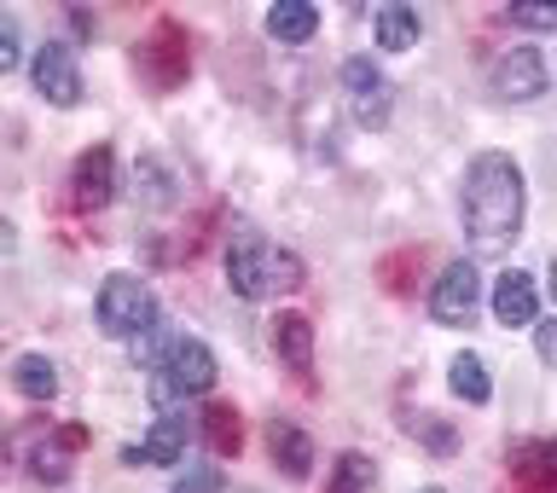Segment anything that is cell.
<instances>
[{"mask_svg":"<svg viewBox=\"0 0 557 493\" xmlns=\"http://www.w3.org/2000/svg\"><path fill=\"white\" fill-rule=\"evenodd\" d=\"M522 209H529V186L522 169L505 151H482L465 169V238L470 256H505L522 233Z\"/></svg>","mask_w":557,"mask_h":493,"instance_id":"obj_1","label":"cell"},{"mask_svg":"<svg viewBox=\"0 0 557 493\" xmlns=\"http://www.w3.org/2000/svg\"><path fill=\"white\" fill-rule=\"evenodd\" d=\"M302 279H308L302 256L278 250L268 238H244V244H233V256H226V285H233L244 303H273V296L296 291Z\"/></svg>","mask_w":557,"mask_h":493,"instance_id":"obj_2","label":"cell"},{"mask_svg":"<svg viewBox=\"0 0 557 493\" xmlns=\"http://www.w3.org/2000/svg\"><path fill=\"white\" fill-rule=\"evenodd\" d=\"M94 325L104 331V337H116V343H139V337H151L157 331V296L146 279H134V273H111L99 285L94 296Z\"/></svg>","mask_w":557,"mask_h":493,"instance_id":"obj_3","label":"cell"},{"mask_svg":"<svg viewBox=\"0 0 557 493\" xmlns=\"http://www.w3.org/2000/svg\"><path fill=\"white\" fill-rule=\"evenodd\" d=\"M215 378H221V366H215V355H209V343H198V337H174L169 355L151 366V390H157V400H163V412H174V400L209 395Z\"/></svg>","mask_w":557,"mask_h":493,"instance_id":"obj_4","label":"cell"},{"mask_svg":"<svg viewBox=\"0 0 557 493\" xmlns=\"http://www.w3.org/2000/svg\"><path fill=\"white\" fill-rule=\"evenodd\" d=\"M139 70H146V82L157 94H174V87L191 76V35L174 24V17H163V24L139 41Z\"/></svg>","mask_w":557,"mask_h":493,"instance_id":"obj_5","label":"cell"},{"mask_svg":"<svg viewBox=\"0 0 557 493\" xmlns=\"http://www.w3.org/2000/svg\"><path fill=\"white\" fill-rule=\"evenodd\" d=\"M476 308H482V273H476V261H447L442 279H435V291H430V320L435 325H447V331H459L476 320Z\"/></svg>","mask_w":557,"mask_h":493,"instance_id":"obj_6","label":"cell"},{"mask_svg":"<svg viewBox=\"0 0 557 493\" xmlns=\"http://www.w3.org/2000/svg\"><path fill=\"white\" fill-rule=\"evenodd\" d=\"M29 82H35V94H41L47 104H59V111H76L82 94H87V87H82V64H76V47H70V41L35 47Z\"/></svg>","mask_w":557,"mask_h":493,"instance_id":"obj_7","label":"cell"},{"mask_svg":"<svg viewBox=\"0 0 557 493\" xmlns=\"http://www.w3.org/2000/svg\"><path fill=\"white\" fill-rule=\"evenodd\" d=\"M343 87H348V116L360 128H383L389 122V76L377 70V59H348L343 64Z\"/></svg>","mask_w":557,"mask_h":493,"instance_id":"obj_8","label":"cell"},{"mask_svg":"<svg viewBox=\"0 0 557 493\" xmlns=\"http://www.w3.org/2000/svg\"><path fill=\"white\" fill-rule=\"evenodd\" d=\"M111 192H116V157H111V146H87L76 157V169H70V204H76L82 215H94V209L111 204Z\"/></svg>","mask_w":557,"mask_h":493,"instance_id":"obj_9","label":"cell"},{"mask_svg":"<svg viewBox=\"0 0 557 493\" xmlns=\"http://www.w3.org/2000/svg\"><path fill=\"white\" fill-rule=\"evenodd\" d=\"M494 94L505 104H529L546 94V59H540L534 47H511V52H499V64H494Z\"/></svg>","mask_w":557,"mask_h":493,"instance_id":"obj_10","label":"cell"},{"mask_svg":"<svg viewBox=\"0 0 557 493\" xmlns=\"http://www.w3.org/2000/svg\"><path fill=\"white\" fill-rule=\"evenodd\" d=\"M511 482L517 493H557V442L534 435V442L511 447Z\"/></svg>","mask_w":557,"mask_h":493,"instance_id":"obj_11","label":"cell"},{"mask_svg":"<svg viewBox=\"0 0 557 493\" xmlns=\"http://www.w3.org/2000/svg\"><path fill=\"white\" fill-rule=\"evenodd\" d=\"M273 348H278V360H285V372L313 390V325H308V313H278Z\"/></svg>","mask_w":557,"mask_h":493,"instance_id":"obj_12","label":"cell"},{"mask_svg":"<svg viewBox=\"0 0 557 493\" xmlns=\"http://www.w3.org/2000/svg\"><path fill=\"white\" fill-rule=\"evenodd\" d=\"M494 320L511 325V331L517 325H540V285L522 268L494 279Z\"/></svg>","mask_w":557,"mask_h":493,"instance_id":"obj_13","label":"cell"},{"mask_svg":"<svg viewBox=\"0 0 557 493\" xmlns=\"http://www.w3.org/2000/svg\"><path fill=\"white\" fill-rule=\"evenodd\" d=\"M181 453H186V418L181 412H163L146 430V442L128 447L122 459H128V465H181Z\"/></svg>","mask_w":557,"mask_h":493,"instance_id":"obj_14","label":"cell"},{"mask_svg":"<svg viewBox=\"0 0 557 493\" xmlns=\"http://www.w3.org/2000/svg\"><path fill=\"white\" fill-rule=\"evenodd\" d=\"M268 453H273V465L285 470V477H296V482L313 470V442L290 424V418H268Z\"/></svg>","mask_w":557,"mask_h":493,"instance_id":"obj_15","label":"cell"},{"mask_svg":"<svg viewBox=\"0 0 557 493\" xmlns=\"http://www.w3.org/2000/svg\"><path fill=\"white\" fill-rule=\"evenodd\" d=\"M372 41L383 52H412L418 47V12L400 7V0H389V7L372 12Z\"/></svg>","mask_w":557,"mask_h":493,"instance_id":"obj_16","label":"cell"},{"mask_svg":"<svg viewBox=\"0 0 557 493\" xmlns=\"http://www.w3.org/2000/svg\"><path fill=\"white\" fill-rule=\"evenodd\" d=\"M313 29H320V12L308 7V0H278V7L268 12V35L285 47H302L313 41Z\"/></svg>","mask_w":557,"mask_h":493,"instance_id":"obj_17","label":"cell"},{"mask_svg":"<svg viewBox=\"0 0 557 493\" xmlns=\"http://www.w3.org/2000/svg\"><path fill=\"white\" fill-rule=\"evenodd\" d=\"M198 424H203L209 447H215L221 459H238V453H244V418H238V407H226V400H209Z\"/></svg>","mask_w":557,"mask_h":493,"instance_id":"obj_18","label":"cell"},{"mask_svg":"<svg viewBox=\"0 0 557 493\" xmlns=\"http://www.w3.org/2000/svg\"><path fill=\"white\" fill-rule=\"evenodd\" d=\"M12 390L24 400H52L59 395V366H52L47 355H17L12 360Z\"/></svg>","mask_w":557,"mask_h":493,"instance_id":"obj_19","label":"cell"},{"mask_svg":"<svg viewBox=\"0 0 557 493\" xmlns=\"http://www.w3.org/2000/svg\"><path fill=\"white\" fill-rule=\"evenodd\" d=\"M87 442L82 430H59V442H41L35 447V482H64L70 477V453Z\"/></svg>","mask_w":557,"mask_h":493,"instance_id":"obj_20","label":"cell"},{"mask_svg":"<svg viewBox=\"0 0 557 493\" xmlns=\"http://www.w3.org/2000/svg\"><path fill=\"white\" fill-rule=\"evenodd\" d=\"M447 383H453V395H459V400H470V407H482V400L494 395V383H487V366H482L476 355H453Z\"/></svg>","mask_w":557,"mask_h":493,"instance_id":"obj_21","label":"cell"},{"mask_svg":"<svg viewBox=\"0 0 557 493\" xmlns=\"http://www.w3.org/2000/svg\"><path fill=\"white\" fill-rule=\"evenodd\" d=\"M134 198H139V204H151V209L174 204V174L157 163V157H139V169H134Z\"/></svg>","mask_w":557,"mask_h":493,"instance_id":"obj_22","label":"cell"},{"mask_svg":"<svg viewBox=\"0 0 557 493\" xmlns=\"http://www.w3.org/2000/svg\"><path fill=\"white\" fill-rule=\"evenodd\" d=\"M377 482V465L366 459V453H343L337 465H331V488L325 493H372Z\"/></svg>","mask_w":557,"mask_h":493,"instance_id":"obj_23","label":"cell"},{"mask_svg":"<svg viewBox=\"0 0 557 493\" xmlns=\"http://www.w3.org/2000/svg\"><path fill=\"white\" fill-rule=\"evenodd\" d=\"M169 493H221V470H215V465H191V470H181V477H174Z\"/></svg>","mask_w":557,"mask_h":493,"instance_id":"obj_24","label":"cell"},{"mask_svg":"<svg viewBox=\"0 0 557 493\" xmlns=\"http://www.w3.org/2000/svg\"><path fill=\"white\" fill-rule=\"evenodd\" d=\"M17 59H24V47H17V17L0 12V70H17Z\"/></svg>","mask_w":557,"mask_h":493,"instance_id":"obj_25","label":"cell"},{"mask_svg":"<svg viewBox=\"0 0 557 493\" xmlns=\"http://www.w3.org/2000/svg\"><path fill=\"white\" fill-rule=\"evenodd\" d=\"M511 24H522V29H557V7H511Z\"/></svg>","mask_w":557,"mask_h":493,"instance_id":"obj_26","label":"cell"},{"mask_svg":"<svg viewBox=\"0 0 557 493\" xmlns=\"http://www.w3.org/2000/svg\"><path fill=\"white\" fill-rule=\"evenodd\" d=\"M534 348H540V360H546V366H557V320L534 325Z\"/></svg>","mask_w":557,"mask_h":493,"instance_id":"obj_27","label":"cell"},{"mask_svg":"<svg viewBox=\"0 0 557 493\" xmlns=\"http://www.w3.org/2000/svg\"><path fill=\"white\" fill-rule=\"evenodd\" d=\"M418 435H424V442H430L435 453H453V430H447V424H435L430 412H424V424H418Z\"/></svg>","mask_w":557,"mask_h":493,"instance_id":"obj_28","label":"cell"},{"mask_svg":"<svg viewBox=\"0 0 557 493\" xmlns=\"http://www.w3.org/2000/svg\"><path fill=\"white\" fill-rule=\"evenodd\" d=\"M552 291H557V261H552Z\"/></svg>","mask_w":557,"mask_h":493,"instance_id":"obj_29","label":"cell"},{"mask_svg":"<svg viewBox=\"0 0 557 493\" xmlns=\"http://www.w3.org/2000/svg\"><path fill=\"white\" fill-rule=\"evenodd\" d=\"M424 493H447V488H424Z\"/></svg>","mask_w":557,"mask_h":493,"instance_id":"obj_30","label":"cell"},{"mask_svg":"<svg viewBox=\"0 0 557 493\" xmlns=\"http://www.w3.org/2000/svg\"><path fill=\"white\" fill-rule=\"evenodd\" d=\"M244 493H256V488H244Z\"/></svg>","mask_w":557,"mask_h":493,"instance_id":"obj_31","label":"cell"}]
</instances>
